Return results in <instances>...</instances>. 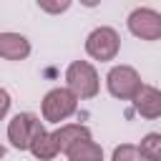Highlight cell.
<instances>
[{"instance_id":"cell-1","label":"cell","mask_w":161,"mask_h":161,"mask_svg":"<svg viewBox=\"0 0 161 161\" xmlns=\"http://www.w3.org/2000/svg\"><path fill=\"white\" fill-rule=\"evenodd\" d=\"M65 80L75 98H93L98 93V73L88 60H73L65 70Z\"/></svg>"},{"instance_id":"cell-2","label":"cell","mask_w":161,"mask_h":161,"mask_svg":"<svg viewBox=\"0 0 161 161\" xmlns=\"http://www.w3.org/2000/svg\"><path fill=\"white\" fill-rule=\"evenodd\" d=\"M106 86H108V93L113 98H121V101H133L138 96V91L143 88L141 75L131 65H116V68H111L108 75H106Z\"/></svg>"},{"instance_id":"cell-3","label":"cell","mask_w":161,"mask_h":161,"mask_svg":"<svg viewBox=\"0 0 161 161\" xmlns=\"http://www.w3.org/2000/svg\"><path fill=\"white\" fill-rule=\"evenodd\" d=\"M75 108H78V98L68 88H53L43 98V118L50 123H60V121L70 118L75 113Z\"/></svg>"},{"instance_id":"cell-4","label":"cell","mask_w":161,"mask_h":161,"mask_svg":"<svg viewBox=\"0 0 161 161\" xmlns=\"http://www.w3.org/2000/svg\"><path fill=\"white\" fill-rule=\"evenodd\" d=\"M121 48V38L113 28H96L88 38H86V53L96 60H113L118 55Z\"/></svg>"},{"instance_id":"cell-5","label":"cell","mask_w":161,"mask_h":161,"mask_svg":"<svg viewBox=\"0 0 161 161\" xmlns=\"http://www.w3.org/2000/svg\"><path fill=\"white\" fill-rule=\"evenodd\" d=\"M40 131H43V126H40V121H38L35 113H18L10 121V126H8V138H10V143L15 148L23 151V148H30L33 138Z\"/></svg>"},{"instance_id":"cell-6","label":"cell","mask_w":161,"mask_h":161,"mask_svg":"<svg viewBox=\"0 0 161 161\" xmlns=\"http://www.w3.org/2000/svg\"><path fill=\"white\" fill-rule=\"evenodd\" d=\"M128 30L141 40H161V13L151 8H136L128 15Z\"/></svg>"},{"instance_id":"cell-7","label":"cell","mask_w":161,"mask_h":161,"mask_svg":"<svg viewBox=\"0 0 161 161\" xmlns=\"http://www.w3.org/2000/svg\"><path fill=\"white\" fill-rule=\"evenodd\" d=\"M133 108H136L138 116H143L148 121L158 118L161 116V91L153 88V86H143L138 91V96L133 98Z\"/></svg>"},{"instance_id":"cell-8","label":"cell","mask_w":161,"mask_h":161,"mask_svg":"<svg viewBox=\"0 0 161 161\" xmlns=\"http://www.w3.org/2000/svg\"><path fill=\"white\" fill-rule=\"evenodd\" d=\"M30 55V43L20 33H0V58L5 60H23Z\"/></svg>"},{"instance_id":"cell-9","label":"cell","mask_w":161,"mask_h":161,"mask_svg":"<svg viewBox=\"0 0 161 161\" xmlns=\"http://www.w3.org/2000/svg\"><path fill=\"white\" fill-rule=\"evenodd\" d=\"M53 136H55V143H58V151H68L70 146H75L78 141H86V138H91V131L86 128V126H80V123H65V126H60L58 131H53Z\"/></svg>"},{"instance_id":"cell-10","label":"cell","mask_w":161,"mask_h":161,"mask_svg":"<svg viewBox=\"0 0 161 161\" xmlns=\"http://www.w3.org/2000/svg\"><path fill=\"white\" fill-rule=\"evenodd\" d=\"M30 151H33V156H35V158H40V161H50V158H55V156L60 153V151H58V143H55V136H53V133H48L45 128L33 138Z\"/></svg>"},{"instance_id":"cell-11","label":"cell","mask_w":161,"mask_h":161,"mask_svg":"<svg viewBox=\"0 0 161 161\" xmlns=\"http://www.w3.org/2000/svg\"><path fill=\"white\" fill-rule=\"evenodd\" d=\"M68 161H103V151L96 141L86 138V141H78L75 146H70L65 151Z\"/></svg>"},{"instance_id":"cell-12","label":"cell","mask_w":161,"mask_h":161,"mask_svg":"<svg viewBox=\"0 0 161 161\" xmlns=\"http://www.w3.org/2000/svg\"><path fill=\"white\" fill-rule=\"evenodd\" d=\"M138 151L143 161H161V133H146L141 138Z\"/></svg>"},{"instance_id":"cell-13","label":"cell","mask_w":161,"mask_h":161,"mask_svg":"<svg viewBox=\"0 0 161 161\" xmlns=\"http://www.w3.org/2000/svg\"><path fill=\"white\" fill-rule=\"evenodd\" d=\"M113 161H141V151L133 143H121L113 148Z\"/></svg>"},{"instance_id":"cell-14","label":"cell","mask_w":161,"mask_h":161,"mask_svg":"<svg viewBox=\"0 0 161 161\" xmlns=\"http://www.w3.org/2000/svg\"><path fill=\"white\" fill-rule=\"evenodd\" d=\"M38 8H40V10H48V13H63V10L70 8V3H68V0H65V3H55V5H50V3H38Z\"/></svg>"},{"instance_id":"cell-15","label":"cell","mask_w":161,"mask_h":161,"mask_svg":"<svg viewBox=\"0 0 161 161\" xmlns=\"http://www.w3.org/2000/svg\"><path fill=\"white\" fill-rule=\"evenodd\" d=\"M8 111H10V93L5 88H0V118H5Z\"/></svg>"},{"instance_id":"cell-16","label":"cell","mask_w":161,"mask_h":161,"mask_svg":"<svg viewBox=\"0 0 161 161\" xmlns=\"http://www.w3.org/2000/svg\"><path fill=\"white\" fill-rule=\"evenodd\" d=\"M3 156H5V148H3V146H0V158H3Z\"/></svg>"}]
</instances>
